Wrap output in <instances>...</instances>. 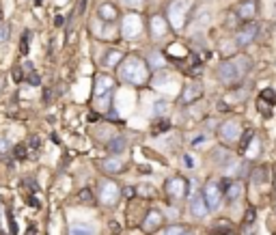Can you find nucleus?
Listing matches in <instances>:
<instances>
[{
	"label": "nucleus",
	"instance_id": "f257e3e1",
	"mask_svg": "<svg viewBox=\"0 0 276 235\" xmlns=\"http://www.w3.org/2000/svg\"><path fill=\"white\" fill-rule=\"evenodd\" d=\"M117 67H119L121 82H125V84L143 86V84H147V80H149V67H147V63L143 61V58H138V56L123 58Z\"/></svg>",
	"mask_w": 276,
	"mask_h": 235
},
{
	"label": "nucleus",
	"instance_id": "f03ea898",
	"mask_svg": "<svg viewBox=\"0 0 276 235\" xmlns=\"http://www.w3.org/2000/svg\"><path fill=\"white\" fill-rule=\"evenodd\" d=\"M250 67H252L250 58L246 54H239V56H233V58L222 63L218 67V72H216V76H218V80L222 84H236V82H239L244 76H248Z\"/></svg>",
	"mask_w": 276,
	"mask_h": 235
},
{
	"label": "nucleus",
	"instance_id": "7ed1b4c3",
	"mask_svg": "<svg viewBox=\"0 0 276 235\" xmlns=\"http://www.w3.org/2000/svg\"><path fill=\"white\" fill-rule=\"evenodd\" d=\"M115 89V80L110 78L108 74H99L95 78V99H97V106L99 108H108V102H110V93Z\"/></svg>",
	"mask_w": 276,
	"mask_h": 235
},
{
	"label": "nucleus",
	"instance_id": "20e7f679",
	"mask_svg": "<svg viewBox=\"0 0 276 235\" xmlns=\"http://www.w3.org/2000/svg\"><path fill=\"white\" fill-rule=\"evenodd\" d=\"M97 196H99V201H102V205H108L110 207V205H115L119 201L121 188L117 186L113 179H102L97 186Z\"/></svg>",
	"mask_w": 276,
	"mask_h": 235
},
{
	"label": "nucleus",
	"instance_id": "39448f33",
	"mask_svg": "<svg viewBox=\"0 0 276 235\" xmlns=\"http://www.w3.org/2000/svg\"><path fill=\"white\" fill-rule=\"evenodd\" d=\"M188 9H190V0H173L171 4H168V22H171V26L175 31H179L181 26H184V20H186V13Z\"/></svg>",
	"mask_w": 276,
	"mask_h": 235
},
{
	"label": "nucleus",
	"instance_id": "423d86ee",
	"mask_svg": "<svg viewBox=\"0 0 276 235\" xmlns=\"http://www.w3.org/2000/svg\"><path fill=\"white\" fill-rule=\"evenodd\" d=\"M203 198H205V205H207L209 211H216L220 207L222 203V190H220V184H216V181H207V186L203 188Z\"/></svg>",
	"mask_w": 276,
	"mask_h": 235
},
{
	"label": "nucleus",
	"instance_id": "0eeeda50",
	"mask_svg": "<svg viewBox=\"0 0 276 235\" xmlns=\"http://www.w3.org/2000/svg\"><path fill=\"white\" fill-rule=\"evenodd\" d=\"M140 31H143V20H140V15L136 13H127L125 17H123V22H121V33H123V37H127V39H134V37H138Z\"/></svg>",
	"mask_w": 276,
	"mask_h": 235
},
{
	"label": "nucleus",
	"instance_id": "6e6552de",
	"mask_svg": "<svg viewBox=\"0 0 276 235\" xmlns=\"http://www.w3.org/2000/svg\"><path fill=\"white\" fill-rule=\"evenodd\" d=\"M257 33H259V24H255V22H248V24L239 28V33L236 35V43L239 45V48H246L248 43H252V41H255Z\"/></svg>",
	"mask_w": 276,
	"mask_h": 235
},
{
	"label": "nucleus",
	"instance_id": "1a4fd4ad",
	"mask_svg": "<svg viewBox=\"0 0 276 235\" xmlns=\"http://www.w3.org/2000/svg\"><path fill=\"white\" fill-rule=\"evenodd\" d=\"M239 134H242V130H239L237 121H225V123H220V127H218V136L225 140V143H236L239 138Z\"/></svg>",
	"mask_w": 276,
	"mask_h": 235
},
{
	"label": "nucleus",
	"instance_id": "9d476101",
	"mask_svg": "<svg viewBox=\"0 0 276 235\" xmlns=\"http://www.w3.org/2000/svg\"><path fill=\"white\" fill-rule=\"evenodd\" d=\"M257 15V0H244V2H239L237 7V17L242 22H250L255 20Z\"/></svg>",
	"mask_w": 276,
	"mask_h": 235
},
{
	"label": "nucleus",
	"instance_id": "9b49d317",
	"mask_svg": "<svg viewBox=\"0 0 276 235\" xmlns=\"http://www.w3.org/2000/svg\"><path fill=\"white\" fill-rule=\"evenodd\" d=\"M186 179L184 177H173V179H168V184H166V192H168V196L171 198H181L186 195Z\"/></svg>",
	"mask_w": 276,
	"mask_h": 235
},
{
	"label": "nucleus",
	"instance_id": "f8f14e48",
	"mask_svg": "<svg viewBox=\"0 0 276 235\" xmlns=\"http://www.w3.org/2000/svg\"><path fill=\"white\" fill-rule=\"evenodd\" d=\"M201 95H203V86L198 82H190V84H186L184 93H181V104H192Z\"/></svg>",
	"mask_w": 276,
	"mask_h": 235
},
{
	"label": "nucleus",
	"instance_id": "ddd939ff",
	"mask_svg": "<svg viewBox=\"0 0 276 235\" xmlns=\"http://www.w3.org/2000/svg\"><path fill=\"white\" fill-rule=\"evenodd\" d=\"M160 225H162V214L160 211H156V209H151L149 214H147V218L143 220V231L145 233H154V231L160 229Z\"/></svg>",
	"mask_w": 276,
	"mask_h": 235
},
{
	"label": "nucleus",
	"instance_id": "4468645a",
	"mask_svg": "<svg viewBox=\"0 0 276 235\" xmlns=\"http://www.w3.org/2000/svg\"><path fill=\"white\" fill-rule=\"evenodd\" d=\"M97 15H99V20H104V22H115L117 15H119V11H117V7L113 2H102L97 7Z\"/></svg>",
	"mask_w": 276,
	"mask_h": 235
},
{
	"label": "nucleus",
	"instance_id": "2eb2a0df",
	"mask_svg": "<svg viewBox=\"0 0 276 235\" xmlns=\"http://www.w3.org/2000/svg\"><path fill=\"white\" fill-rule=\"evenodd\" d=\"M190 211L197 216V218H205L207 216V205H205V198L203 195H195L192 196V201H190Z\"/></svg>",
	"mask_w": 276,
	"mask_h": 235
},
{
	"label": "nucleus",
	"instance_id": "dca6fc26",
	"mask_svg": "<svg viewBox=\"0 0 276 235\" xmlns=\"http://www.w3.org/2000/svg\"><path fill=\"white\" fill-rule=\"evenodd\" d=\"M220 190L229 201H236V198L242 195V184H231V181H222L220 184Z\"/></svg>",
	"mask_w": 276,
	"mask_h": 235
},
{
	"label": "nucleus",
	"instance_id": "f3484780",
	"mask_svg": "<svg viewBox=\"0 0 276 235\" xmlns=\"http://www.w3.org/2000/svg\"><path fill=\"white\" fill-rule=\"evenodd\" d=\"M102 170L108 175H117L123 170V160L121 157H106V160L102 162Z\"/></svg>",
	"mask_w": 276,
	"mask_h": 235
},
{
	"label": "nucleus",
	"instance_id": "a211bd4d",
	"mask_svg": "<svg viewBox=\"0 0 276 235\" xmlns=\"http://www.w3.org/2000/svg\"><path fill=\"white\" fill-rule=\"evenodd\" d=\"M151 35H154V39H160L166 35V22H164V17H160V15L151 17Z\"/></svg>",
	"mask_w": 276,
	"mask_h": 235
},
{
	"label": "nucleus",
	"instance_id": "6ab92c4d",
	"mask_svg": "<svg viewBox=\"0 0 276 235\" xmlns=\"http://www.w3.org/2000/svg\"><path fill=\"white\" fill-rule=\"evenodd\" d=\"M69 235H95V227L86 225V222H74L69 227Z\"/></svg>",
	"mask_w": 276,
	"mask_h": 235
},
{
	"label": "nucleus",
	"instance_id": "aec40b11",
	"mask_svg": "<svg viewBox=\"0 0 276 235\" xmlns=\"http://www.w3.org/2000/svg\"><path fill=\"white\" fill-rule=\"evenodd\" d=\"M123 61V52L121 50H108L104 56V67H117Z\"/></svg>",
	"mask_w": 276,
	"mask_h": 235
},
{
	"label": "nucleus",
	"instance_id": "412c9836",
	"mask_svg": "<svg viewBox=\"0 0 276 235\" xmlns=\"http://www.w3.org/2000/svg\"><path fill=\"white\" fill-rule=\"evenodd\" d=\"M168 84H175V78H173L171 74H164V72L156 74V78H154V86H158V89H171Z\"/></svg>",
	"mask_w": 276,
	"mask_h": 235
},
{
	"label": "nucleus",
	"instance_id": "4be33fe9",
	"mask_svg": "<svg viewBox=\"0 0 276 235\" xmlns=\"http://www.w3.org/2000/svg\"><path fill=\"white\" fill-rule=\"evenodd\" d=\"M125 147H127V140L125 138H123V136H115L108 143V151H110V154H121Z\"/></svg>",
	"mask_w": 276,
	"mask_h": 235
},
{
	"label": "nucleus",
	"instance_id": "5701e85b",
	"mask_svg": "<svg viewBox=\"0 0 276 235\" xmlns=\"http://www.w3.org/2000/svg\"><path fill=\"white\" fill-rule=\"evenodd\" d=\"M168 54H171V56H177V58H186L188 52L181 48V45H177V43L173 45V43H171V45H168Z\"/></svg>",
	"mask_w": 276,
	"mask_h": 235
},
{
	"label": "nucleus",
	"instance_id": "b1692460",
	"mask_svg": "<svg viewBox=\"0 0 276 235\" xmlns=\"http://www.w3.org/2000/svg\"><path fill=\"white\" fill-rule=\"evenodd\" d=\"M11 37V26L9 24H0V43H7Z\"/></svg>",
	"mask_w": 276,
	"mask_h": 235
},
{
	"label": "nucleus",
	"instance_id": "393cba45",
	"mask_svg": "<svg viewBox=\"0 0 276 235\" xmlns=\"http://www.w3.org/2000/svg\"><path fill=\"white\" fill-rule=\"evenodd\" d=\"M149 61H151V65L154 67H164V56L160 54V52H151Z\"/></svg>",
	"mask_w": 276,
	"mask_h": 235
},
{
	"label": "nucleus",
	"instance_id": "a878e982",
	"mask_svg": "<svg viewBox=\"0 0 276 235\" xmlns=\"http://www.w3.org/2000/svg\"><path fill=\"white\" fill-rule=\"evenodd\" d=\"M168 110V102H164V99H158V102L154 104V113L156 115H164Z\"/></svg>",
	"mask_w": 276,
	"mask_h": 235
},
{
	"label": "nucleus",
	"instance_id": "bb28decb",
	"mask_svg": "<svg viewBox=\"0 0 276 235\" xmlns=\"http://www.w3.org/2000/svg\"><path fill=\"white\" fill-rule=\"evenodd\" d=\"M261 99H270L268 104H276V93L272 89H266V91H261Z\"/></svg>",
	"mask_w": 276,
	"mask_h": 235
},
{
	"label": "nucleus",
	"instance_id": "cd10ccee",
	"mask_svg": "<svg viewBox=\"0 0 276 235\" xmlns=\"http://www.w3.org/2000/svg\"><path fill=\"white\" fill-rule=\"evenodd\" d=\"M164 235H186V229L184 227H168Z\"/></svg>",
	"mask_w": 276,
	"mask_h": 235
},
{
	"label": "nucleus",
	"instance_id": "c85d7f7f",
	"mask_svg": "<svg viewBox=\"0 0 276 235\" xmlns=\"http://www.w3.org/2000/svg\"><path fill=\"white\" fill-rule=\"evenodd\" d=\"M28 41H31V31H26V33H24V37H22V45H20V50L24 52V54L28 52Z\"/></svg>",
	"mask_w": 276,
	"mask_h": 235
},
{
	"label": "nucleus",
	"instance_id": "c756f323",
	"mask_svg": "<svg viewBox=\"0 0 276 235\" xmlns=\"http://www.w3.org/2000/svg\"><path fill=\"white\" fill-rule=\"evenodd\" d=\"M252 138H255V134H252V130H248V132L244 134V138H242V151L246 149V147H248V143H250Z\"/></svg>",
	"mask_w": 276,
	"mask_h": 235
},
{
	"label": "nucleus",
	"instance_id": "7c9ffc66",
	"mask_svg": "<svg viewBox=\"0 0 276 235\" xmlns=\"http://www.w3.org/2000/svg\"><path fill=\"white\" fill-rule=\"evenodd\" d=\"M9 154V140L7 138H0V156Z\"/></svg>",
	"mask_w": 276,
	"mask_h": 235
},
{
	"label": "nucleus",
	"instance_id": "2f4dec72",
	"mask_svg": "<svg viewBox=\"0 0 276 235\" xmlns=\"http://www.w3.org/2000/svg\"><path fill=\"white\" fill-rule=\"evenodd\" d=\"M80 201H89V203H93V196H91V190H89V188L80 192Z\"/></svg>",
	"mask_w": 276,
	"mask_h": 235
},
{
	"label": "nucleus",
	"instance_id": "473e14b6",
	"mask_svg": "<svg viewBox=\"0 0 276 235\" xmlns=\"http://www.w3.org/2000/svg\"><path fill=\"white\" fill-rule=\"evenodd\" d=\"M252 220H255V211L248 209L246 211V225H252Z\"/></svg>",
	"mask_w": 276,
	"mask_h": 235
},
{
	"label": "nucleus",
	"instance_id": "72a5a7b5",
	"mask_svg": "<svg viewBox=\"0 0 276 235\" xmlns=\"http://www.w3.org/2000/svg\"><path fill=\"white\" fill-rule=\"evenodd\" d=\"M15 156H17V157H24V156H26V154H24V145L15 147Z\"/></svg>",
	"mask_w": 276,
	"mask_h": 235
},
{
	"label": "nucleus",
	"instance_id": "f704fd0d",
	"mask_svg": "<svg viewBox=\"0 0 276 235\" xmlns=\"http://www.w3.org/2000/svg\"><path fill=\"white\" fill-rule=\"evenodd\" d=\"M28 80H31V84H33V86H37V84H39V76H37V74H31V78H28Z\"/></svg>",
	"mask_w": 276,
	"mask_h": 235
},
{
	"label": "nucleus",
	"instance_id": "c9c22d12",
	"mask_svg": "<svg viewBox=\"0 0 276 235\" xmlns=\"http://www.w3.org/2000/svg\"><path fill=\"white\" fill-rule=\"evenodd\" d=\"M84 4H86V0H80L78 9H76V13H78V15H82V11H84Z\"/></svg>",
	"mask_w": 276,
	"mask_h": 235
},
{
	"label": "nucleus",
	"instance_id": "e433bc0d",
	"mask_svg": "<svg viewBox=\"0 0 276 235\" xmlns=\"http://www.w3.org/2000/svg\"><path fill=\"white\" fill-rule=\"evenodd\" d=\"M184 162L188 164V166H195V160H192V157H190V156H186V157H184Z\"/></svg>",
	"mask_w": 276,
	"mask_h": 235
},
{
	"label": "nucleus",
	"instance_id": "4c0bfd02",
	"mask_svg": "<svg viewBox=\"0 0 276 235\" xmlns=\"http://www.w3.org/2000/svg\"><path fill=\"white\" fill-rule=\"evenodd\" d=\"M127 2H140V0H127Z\"/></svg>",
	"mask_w": 276,
	"mask_h": 235
}]
</instances>
